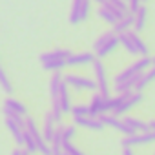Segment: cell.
<instances>
[{"label": "cell", "mask_w": 155, "mask_h": 155, "mask_svg": "<svg viewBox=\"0 0 155 155\" xmlns=\"http://www.w3.org/2000/svg\"><path fill=\"white\" fill-rule=\"evenodd\" d=\"M119 44H120V42H119V35H117V33H113V31L104 33V35H102L101 38H97L95 44H93V49H95V53H97V58L108 57Z\"/></svg>", "instance_id": "6da1fadb"}, {"label": "cell", "mask_w": 155, "mask_h": 155, "mask_svg": "<svg viewBox=\"0 0 155 155\" xmlns=\"http://www.w3.org/2000/svg\"><path fill=\"white\" fill-rule=\"evenodd\" d=\"M99 119H101V122H102L104 126H110V128H113L115 131H120L124 137L137 133V131H133V130L124 122V119H120V117H117V115H113V113H101Z\"/></svg>", "instance_id": "7a4b0ae2"}, {"label": "cell", "mask_w": 155, "mask_h": 155, "mask_svg": "<svg viewBox=\"0 0 155 155\" xmlns=\"http://www.w3.org/2000/svg\"><path fill=\"white\" fill-rule=\"evenodd\" d=\"M150 66H151V57H142L140 60L133 62L130 68H126L124 71H120V73L115 77V84H119V82L130 79V77H133V75H137V73H144Z\"/></svg>", "instance_id": "3957f363"}, {"label": "cell", "mask_w": 155, "mask_h": 155, "mask_svg": "<svg viewBox=\"0 0 155 155\" xmlns=\"http://www.w3.org/2000/svg\"><path fill=\"white\" fill-rule=\"evenodd\" d=\"M93 73H95V82H97V90L101 95L110 97V82H108V75H106V68L101 62V58L93 60Z\"/></svg>", "instance_id": "277c9868"}, {"label": "cell", "mask_w": 155, "mask_h": 155, "mask_svg": "<svg viewBox=\"0 0 155 155\" xmlns=\"http://www.w3.org/2000/svg\"><path fill=\"white\" fill-rule=\"evenodd\" d=\"M64 82L75 90H88V91H95L97 90V82L88 79V77L82 75H66L64 77Z\"/></svg>", "instance_id": "5b68a950"}, {"label": "cell", "mask_w": 155, "mask_h": 155, "mask_svg": "<svg viewBox=\"0 0 155 155\" xmlns=\"http://www.w3.org/2000/svg\"><path fill=\"white\" fill-rule=\"evenodd\" d=\"M155 142V131H144V133H133L128 135L120 140V146H144V144H151Z\"/></svg>", "instance_id": "8992f818"}, {"label": "cell", "mask_w": 155, "mask_h": 155, "mask_svg": "<svg viewBox=\"0 0 155 155\" xmlns=\"http://www.w3.org/2000/svg\"><path fill=\"white\" fill-rule=\"evenodd\" d=\"M124 15H126V13L119 11V9H117V8H113V6H111L110 2H106V4H104V6H102L101 9H99V17H101V18H102L104 22L111 24V26H113L115 22H119V20H120V18H122Z\"/></svg>", "instance_id": "52a82bcc"}, {"label": "cell", "mask_w": 155, "mask_h": 155, "mask_svg": "<svg viewBox=\"0 0 155 155\" xmlns=\"http://www.w3.org/2000/svg\"><path fill=\"white\" fill-rule=\"evenodd\" d=\"M142 99H144V97H142V93H140V91H130V95L126 97V101H124V102L115 110V111H113V115H117V117L124 115V113H126V111H130L133 106H137L139 102H142Z\"/></svg>", "instance_id": "ba28073f"}, {"label": "cell", "mask_w": 155, "mask_h": 155, "mask_svg": "<svg viewBox=\"0 0 155 155\" xmlns=\"http://www.w3.org/2000/svg\"><path fill=\"white\" fill-rule=\"evenodd\" d=\"M73 122H75V126H82V128L93 130V131H102L104 130V124L101 122L99 117H90V115H86V117H75Z\"/></svg>", "instance_id": "9c48e42d"}, {"label": "cell", "mask_w": 155, "mask_h": 155, "mask_svg": "<svg viewBox=\"0 0 155 155\" xmlns=\"http://www.w3.org/2000/svg\"><path fill=\"white\" fill-rule=\"evenodd\" d=\"M133 24H135V13H131V11H128L119 22H115L113 24V33H117V35H122V33H128L131 28H133Z\"/></svg>", "instance_id": "30bf717a"}, {"label": "cell", "mask_w": 155, "mask_h": 155, "mask_svg": "<svg viewBox=\"0 0 155 155\" xmlns=\"http://www.w3.org/2000/svg\"><path fill=\"white\" fill-rule=\"evenodd\" d=\"M88 108H90V117H99L101 113H106V97L101 93H95Z\"/></svg>", "instance_id": "8fae6325"}, {"label": "cell", "mask_w": 155, "mask_h": 155, "mask_svg": "<svg viewBox=\"0 0 155 155\" xmlns=\"http://www.w3.org/2000/svg\"><path fill=\"white\" fill-rule=\"evenodd\" d=\"M97 57L93 53H79V55H69L66 58L68 66H86V64H93Z\"/></svg>", "instance_id": "7c38bea8"}, {"label": "cell", "mask_w": 155, "mask_h": 155, "mask_svg": "<svg viewBox=\"0 0 155 155\" xmlns=\"http://www.w3.org/2000/svg\"><path fill=\"white\" fill-rule=\"evenodd\" d=\"M62 81H64V77L58 71H53L51 79H49V97H51V102L58 101V90H60Z\"/></svg>", "instance_id": "4fadbf2b"}, {"label": "cell", "mask_w": 155, "mask_h": 155, "mask_svg": "<svg viewBox=\"0 0 155 155\" xmlns=\"http://www.w3.org/2000/svg\"><path fill=\"white\" fill-rule=\"evenodd\" d=\"M58 104L62 108V113L71 111V97H69V91H68V84L64 81H62L60 90H58Z\"/></svg>", "instance_id": "5bb4252c"}, {"label": "cell", "mask_w": 155, "mask_h": 155, "mask_svg": "<svg viewBox=\"0 0 155 155\" xmlns=\"http://www.w3.org/2000/svg\"><path fill=\"white\" fill-rule=\"evenodd\" d=\"M6 126H8V130L11 131V135L15 137L17 144H18V146H24V128H22L17 120H13V119H6Z\"/></svg>", "instance_id": "9a60e30c"}, {"label": "cell", "mask_w": 155, "mask_h": 155, "mask_svg": "<svg viewBox=\"0 0 155 155\" xmlns=\"http://www.w3.org/2000/svg\"><path fill=\"white\" fill-rule=\"evenodd\" d=\"M55 131H57V124H55V120H53V115H51V111L46 115V120H44V128H42V137L51 144V140H53V135H55Z\"/></svg>", "instance_id": "2e32d148"}, {"label": "cell", "mask_w": 155, "mask_h": 155, "mask_svg": "<svg viewBox=\"0 0 155 155\" xmlns=\"http://www.w3.org/2000/svg\"><path fill=\"white\" fill-rule=\"evenodd\" d=\"M155 81V64H151L144 73H142V77H140V81L137 82V86H135V91H142L148 84H151Z\"/></svg>", "instance_id": "e0dca14e"}, {"label": "cell", "mask_w": 155, "mask_h": 155, "mask_svg": "<svg viewBox=\"0 0 155 155\" xmlns=\"http://www.w3.org/2000/svg\"><path fill=\"white\" fill-rule=\"evenodd\" d=\"M71 55L69 49H55V51H48V53H42L40 55V62H48V60H62V58H68Z\"/></svg>", "instance_id": "ac0fdd59"}, {"label": "cell", "mask_w": 155, "mask_h": 155, "mask_svg": "<svg viewBox=\"0 0 155 155\" xmlns=\"http://www.w3.org/2000/svg\"><path fill=\"white\" fill-rule=\"evenodd\" d=\"M124 122L133 130V131H137V133H144V131H150V126H148V122H142V120H139V119H135V117H124Z\"/></svg>", "instance_id": "d6986e66"}, {"label": "cell", "mask_w": 155, "mask_h": 155, "mask_svg": "<svg viewBox=\"0 0 155 155\" xmlns=\"http://www.w3.org/2000/svg\"><path fill=\"white\" fill-rule=\"evenodd\" d=\"M4 108H9L11 111H15V113H18V115H24V117H26V113H28V108H26L20 101H17V99H6V101H4Z\"/></svg>", "instance_id": "ffe728a7"}, {"label": "cell", "mask_w": 155, "mask_h": 155, "mask_svg": "<svg viewBox=\"0 0 155 155\" xmlns=\"http://www.w3.org/2000/svg\"><path fill=\"white\" fill-rule=\"evenodd\" d=\"M128 35H130V38H131L133 46L137 48L139 55H140V57H148V46L144 44V40H142V38H140L137 33H133V31H128Z\"/></svg>", "instance_id": "44dd1931"}, {"label": "cell", "mask_w": 155, "mask_h": 155, "mask_svg": "<svg viewBox=\"0 0 155 155\" xmlns=\"http://www.w3.org/2000/svg\"><path fill=\"white\" fill-rule=\"evenodd\" d=\"M146 17H148V11H146L144 6H140V8L137 9V13H135V24H133V29L142 31L144 26H146Z\"/></svg>", "instance_id": "7402d4cb"}, {"label": "cell", "mask_w": 155, "mask_h": 155, "mask_svg": "<svg viewBox=\"0 0 155 155\" xmlns=\"http://www.w3.org/2000/svg\"><path fill=\"white\" fill-rule=\"evenodd\" d=\"M119 42H120V46H122L130 55H139V51H137V48L133 46V42H131V38H130V35H128V33L119 35Z\"/></svg>", "instance_id": "603a6c76"}, {"label": "cell", "mask_w": 155, "mask_h": 155, "mask_svg": "<svg viewBox=\"0 0 155 155\" xmlns=\"http://www.w3.org/2000/svg\"><path fill=\"white\" fill-rule=\"evenodd\" d=\"M81 9H82V0H73V8H71V15H69L71 24L81 22Z\"/></svg>", "instance_id": "cb8c5ba5"}, {"label": "cell", "mask_w": 155, "mask_h": 155, "mask_svg": "<svg viewBox=\"0 0 155 155\" xmlns=\"http://www.w3.org/2000/svg\"><path fill=\"white\" fill-rule=\"evenodd\" d=\"M42 66H44L46 71H60L62 68L68 66V62H66V58H62V60H48V62H42Z\"/></svg>", "instance_id": "d4e9b609"}, {"label": "cell", "mask_w": 155, "mask_h": 155, "mask_svg": "<svg viewBox=\"0 0 155 155\" xmlns=\"http://www.w3.org/2000/svg\"><path fill=\"white\" fill-rule=\"evenodd\" d=\"M24 150H26V151H29L31 155L38 151L37 140H35V139H33V137H31V135H29V133L26 131V130H24Z\"/></svg>", "instance_id": "484cf974"}, {"label": "cell", "mask_w": 155, "mask_h": 155, "mask_svg": "<svg viewBox=\"0 0 155 155\" xmlns=\"http://www.w3.org/2000/svg\"><path fill=\"white\" fill-rule=\"evenodd\" d=\"M0 86H2V90H4L6 93H11V91H13L11 82H9V77L6 75V71H4V68H2V64H0Z\"/></svg>", "instance_id": "4316f807"}, {"label": "cell", "mask_w": 155, "mask_h": 155, "mask_svg": "<svg viewBox=\"0 0 155 155\" xmlns=\"http://www.w3.org/2000/svg\"><path fill=\"white\" fill-rule=\"evenodd\" d=\"M51 106H53V110H51V115H53V120H55V124L57 126H60L62 124V108H60V104H58V101H55V102H51Z\"/></svg>", "instance_id": "83f0119b"}, {"label": "cell", "mask_w": 155, "mask_h": 155, "mask_svg": "<svg viewBox=\"0 0 155 155\" xmlns=\"http://www.w3.org/2000/svg\"><path fill=\"white\" fill-rule=\"evenodd\" d=\"M71 115H73V119L75 117H86V115H90V108L84 104H77L71 108Z\"/></svg>", "instance_id": "f1b7e54d"}, {"label": "cell", "mask_w": 155, "mask_h": 155, "mask_svg": "<svg viewBox=\"0 0 155 155\" xmlns=\"http://www.w3.org/2000/svg\"><path fill=\"white\" fill-rule=\"evenodd\" d=\"M60 146H62V150H64V151H68L69 155H86V153H82V151H81L79 148H77V146H73V144H71V140L62 142Z\"/></svg>", "instance_id": "f546056e"}, {"label": "cell", "mask_w": 155, "mask_h": 155, "mask_svg": "<svg viewBox=\"0 0 155 155\" xmlns=\"http://www.w3.org/2000/svg\"><path fill=\"white\" fill-rule=\"evenodd\" d=\"M108 2L113 8H117L119 11H122V13H128L130 11V6H126V0H108Z\"/></svg>", "instance_id": "4dcf8cb0"}, {"label": "cell", "mask_w": 155, "mask_h": 155, "mask_svg": "<svg viewBox=\"0 0 155 155\" xmlns=\"http://www.w3.org/2000/svg\"><path fill=\"white\" fill-rule=\"evenodd\" d=\"M90 15V0H82V9H81V22L86 20Z\"/></svg>", "instance_id": "1f68e13d"}, {"label": "cell", "mask_w": 155, "mask_h": 155, "mask_svg": "<svg viewBox=\"0 0 155 155\" xmlns=\"http://www.w3.org/2000/svg\"><path fill=\"white\" fill-rule=\"evenodd\" d=\"M140 4H142L140 0H130V11L131 13H137V9L140 8Z\"/></svg>", "instance_id": "d6a6232c"}, {"label": "cell", "mask_w": 155, "mask_h": 155, "mask_svg": "<svg viewBox=\"0 0 155 155\" xmlns=\"http://www.w3.org/2000/svg\"><path fill=\"white\" fill-rule=\"evenodd\" d=\"M122 155H133L131 146H122Z\"/></svg>", "instance_id": "836d02e7"}, {"label": "cell", "mask_w": 155, "mask_h": 155, "mask_svg": "<svg viewBox=\"0 0 155 155\" xmlns=\"http://www.w3.org/2000/svg\"><path fill=\"white\" fill-rule=\"evenodd\" d=\"M148 126H150V130H151V131H155V120H150V122H148Z\"/></svg>", "instance_id": "e575fe53"}, {"label": "cell", "mask_w": 155, "mask_h": 155, "mask_svg": "<svg viewBox=\"0 0 155 155\" xmlns=\"http://www.w3.org/2000/svg\"><path fill=\"white\" fill-rule=\"evenodd\" d=\"M11 155H22V150H20V148H18V150H15V151H13V153H11Z\"/></svg>", "instance_id": "d590c367"}, {"label": "cell", "mask_w": 155, "mask_h": 155, "mask_svg": "<svg viewBox=\"0 0 155 155\" xmlns=\"http://www.w3.org/2000/svg\"><path fill=\"white\" fill-rule=\"evenodd\" d=\"M95 2H97V4H101V6H104V4L108 2V0H95Z\"/></svg>", "instance_id": "8d00e7d4"}, {"label": "cell", "mask_w": 155, "mask_h": 155, "mask_svg": "<svg viewBox=\"0 0 155 155\" xmlns=\"http://www.w3.org/2000/svg\"><path fill=\"white\" fill-rule=\"evenodd\" d=\"M62 155H69V153H68V151H64V150H62Z\"/></svg>", "instance_id": "74e56055"}, {"label": "cell", "mask_w": 155, "mask_h": 155, "mask_svg": "<svg viewBox=\"0 0 155 155\" xmlns=\"http://www.w3.org/2000/svg\"><path fill=\"white\" fill-rule=\"evenodd\" d=\"M151 64H155V57H153V58H151Z\"/></svg>", "instance_id": "f35d334b"}, {"label": "cell", "mask_w": 155, "mask_h": 155, "mask_svg": "<svg viewBox=\"0 0 155 155\" xmlns=\"http://www.w3.org/2000/svg\"><path fill=\"white\" fill-rule=\"evenodd\" d=\"M140 2H146V0H140Z\"/></svg>", "instance_id": "ab89813d"}]
</instances>
